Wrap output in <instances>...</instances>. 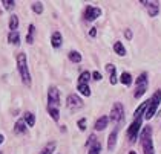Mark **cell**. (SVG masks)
Masks as SVG:
<instances>
[{"label": "cell", "instance_id": "1", "mask_svg": "<svg viewBox=\"0 0 161 154\" xmlns=\"http://www.w3.org/2000/svg\"><path fill=\"white\" fill-rule=\"evenodd\" d=\"M17 67L20 72V76H22V81L25 85H31V75L28 70V63H26V54L20 52L17 54Z\"/></svg>", "mask_w": 161, "mask_h": 154}, {"label": "cell", "instance_id": "2", "mask_svg": "<svg viewBox=\"0 0 161 154\" xmlns=\"http://www.w3.org/2000/svg\"><path fill=\"white\" fill-rule=\"evenodd\" d=\"M141 145H143V151L144 154H153V143H152V128L144 127V130L141 131Z\"/></svg>", "mask_w": 161, "mask_h": 154}, {"label": "cell", "instance_id": "3", "mask_svg": "<svg viewBox=\"0 0 161 154\" xmlns=\"http://www.w3.org/2000/svg\"><path fill=\"white\" fill-rule=\"evenodd\" d=\"M160 102H161V90H157V92L153 93V96L150 98V104H149L147 111H146V115H144V119H152L153 118V115H155L157 110H158Z\"/></svg>", "mask_w": 161, "mask_h": 154}, {"label": "cell", "instance_id": "4", "mask_svg": "<svg viewBox=\"0 0 161 154\" xmlns=\"http://www.w3.org/2000/svg\"><path fill=\"white\" fill-rule=\"evenodd\" d=\"M141 122H143V118L134 119V122L130 124V127L127 128V137H129V142L134 143L138 137V133L141 130Z\"/></svg>", "mask_w": 161, "mask_h": 154}, {"label": "cell", "instance_id": "5", "mask_svg": "<svg viewBox=\"0 0 161 154\" xmlns=\"http://www.w3.org/2000/svg\"><path fill=\"white\" fill-rule=\"evenodd\" d=\"M123 115H124L123 105H121L120 102H115L114 107H112V110H111V116H109V119H111L112 122H115V124H120V122L123 121Z\"/></svg>", "mask_w": 161, "mask_h": 154}, {"label": "cell", "instance_id": "6", "mask_svg": "<svg viewBox=\"0 0 161 154\" xmlns=\"http://www.w3.org/2000/svg\"><path fill=\"white\" fill-rule=\"evenodd\" d=\"M60 104V92L55 85H51L48 90V107H58Z\"/></svg>", "mask_w": 161, "mask_h": 154}, {"label": "cell", "instance_id": "7", "mask_svg": "<svg viewBox=\"0 0 161 154\" xmlns=\"http://www.w3.org/2000/svg\"><path fill=\"white\" fill-rule=\"evenodd\" d=\"M101 15V9L97 6H87L85 11V20L86 22H94Z\"/></svg>", "mask_w": 161, "mask_h": 154}, {"label": "cell", "instance_id": "8", "mask_svg": "<svg viewBox=\"0 0 161 154\" xmlns=\"http://www.w3.org/2000/svg\"><path fill=\"white\" fill-rule=\"evenodd\" d=\"M66 104H68V107H69V108H74V110H77V108H81V107H83V101H81V98H80L78 95L71 93V95L66 98Z\"/></svg>", "mask_w": 161, "mask_h": 154}, {"label": "cell", "instance_id": "9", "mask_svg": "<svg viewBox=\"0 0 161 154\" xmlns=\"http://www.w3.org/2000/svg\"><path fill=\"white\" fill-rule=\"evenodd\" d=\"M146 8H147V12H149V15L150 17H157L158 15V12H160V6H158V3L157 2H141Z\"/></svg>", "mask_w": 161, "mask_h": 154}, {"label": "cell", "instance_id": "10", "mask_svg": "<svg viewBox=\"0 0 161 154\" xmlns=\"http://www.w3.org/2000/svg\"><path fill=\"white\" fill-rule=\"evenodd\" d=\"M62 43H63L62 34H60L58 31H55V32L52 34V37H51V44H52V48H54V49H58L60 46H62Z\"/></svg>", "mask_w": 161, "mask_h": 154}, {"label": "cell", "instance_id": "11", "mask_svg": "<svg viewBox=\"0 0 161 154\" xmlns=\"http://www.w3.org/2000/svg\"><path fill=\"white\" fill-rule=\"evenodd\" d=\"M26 127H28V124H26L25 119H19V121L15 122L14 131H15L17 134H22V133H25V131H26Z\"/></svg>", "mask_w": 161, "mask_h": 154}, {"label": "cell", "instance_id": "12", "mask_svg": "<svg viewBox=\"0 0 161 154\" xmlns=\"http://www.w3.org/2000/svg\"><path fill=\"white\" fill-rule=\"evenodd\" d=\"M106 70L109 72V75H111V78H109L111 84L115 85L117 84V70H115V66L114 64H106Z\"/></svg>", "mask_w": 161, "mask_h": 154}, {"label": "cell", "instance_id": "13", "mask_svg": "<svg viewBox=\"0 0 161 154\" xmlns=\"http://www.w3.org/2000/svg\"><path fill=\"white\" fill-rule=\"evenodd\" d=\"M117 134H118V131L114 130L109 134V137H108V150L109 151H112L114 148H115V143H117Z\"/></svg>", "mask_w": 161, "mask_h": 154}, {"label": "cell", "instance_id": "14", "mask_svg": "<svg viewBox=\"0 0 161 154\" xmlns=\"http://www.w3.org/2000/svg\"><path fill=\"white\" fill-rule=\"evenodd\" d=\"M8 41L14 44V46H19L20 44V34L17 32V31H13V32H9V35H8Z\"/></svg>", "mask_w": 161, "mask_h": 154}, {"label": "cell", "instance_id": "15", "mask_svg": "<svg viewBox=\"0 0 161 154\" xmlns=\"http://www.w3.org/2000/svg\"><path fill=\"white\" fill-rule=\"evenodd\" d=\"M108 122H109V118L108 116H101V118L95 122V130H104L106 127H108Z\"/></svg>", "mask_w": 161, "mask_h": 154}, {"label": "cell", "instance_id": "16", "mask_svg": "<svg viewBox=\"0 0 161 154\" xmlns=\"http://www.w3.org/2000/svg\"><path fill=\"white\" fill-rule=\"evenodd\" d=\"M114 50H115V54L117 55H120V57H124L126 55V49H124L123 43L121 41H115V44H114Z\"/></svg>", "mask_w": 161, "mask_h": 154}, {"label": "cell", "instance_id": "17", "mask_svg": "<svg viewBox=\"0 0 161 154\" xmlns=\"http://www.w3.org/2000/svg\"><path fill=\"white\" fill-rule=\"evenodd\" d=\"M23 119L26 121L28 127H34V124H36V116H34V113H31V111H26L25 115H23Z\"/></svg>", "mask_w": 161, "mask_h": 154}, {"label": "cell", "instance_id": "18", "mask_svg": "<svg viewBox=\"0 0 161 154\" xmlns=\"http://www.w3.org/2000/svg\"><path fill=\"white\" fill-rule=\"evenodd\" d=\"M120 81L124 84V85H130L132 84V75L129 72H123L121 76H120Z\"/></svg>", "mask_w": 161, "mask_h": 154}, {"label": "cell", "instance_id": "19", "mask_svg": "<svg viewBox=\"0 0 161 154\" xmlns=\"http://www.w3.org/2000/svg\"><path fill=\"white\" fill-rule=\"evenodd\" d=\"M91 76H92V73L91 72H81L80 73V78H78V84H87L89 83V80H91Z\"/></svg>", "mask_w": 161, "mask_h": 154}, {"label": "cell", "instance_id": "20", "mask_svg": "<svg viewBox=\"0 0 161 154\" xmlns=\"http://www.w3.org/2000/svg\"><path fill=\"white\" fill-rule=\"evenodd\" d=\"M77 90L81 93L83 96H91V89H89V85L87 84H78V87H77Z\"/></svg>", "mask_w": 161, "mask_h": 154}, {"label": "cell", "instance_id": "21", "mask_svg": "<svg viewBox=\"0 0 161 154\" xmlns=\"http://www.w3.org/2000/svg\"><path fill=\"white\" fill-rule=\"evenodd\" d=\"M54 150H55V142H49L38 154H52L54 153Z\"/></svg>", "mask_w": 161, "mask_h": 154}, {"label": "cell", "instance_id": "22", "mask_svg": "<svg viewBox=\"0 0 161 154\" xmlns=\"http://www.w3.org/2000/svg\"><path fill=\"white\" fill-rule=\"evenodd\" d=\"M146 90H147V84L146 85H136V90H135V93H134V96L138 99V98H141V96L146 93Z\"/></svg>", "mask_w": 161, "mask_h": 154}, {"label": "cell", "instance_id": "23", "mask_svg": "<svg viewBox=\"0 0 161 154\" xmlns=\"http://www.w3.org/2000/svg\"><path fill=\"white\" fill-rule=\"evenodd\" d=\"M17 28H19V18H17V15H11V18H9V29H11V32L17 31Z\"/></svg>", "mask_w": 161, "mask_h": 154}, {"label": "cell", "instance_id": "24", "mask_svg": "<svg viewBox=\"0 0 161 154\" xmlns=\"http://www.w3.org/2000/svg\"><path fill=\"white\" fill-rule=\"evenodd\" d=\"M69 59H71L72 63H80V61H81V55H80V52H77V50L69 52Z\"/></svg>", "mask_w": 161, "mask_h": 154}, {"label": "cell", "instance_id": "25", "mask_svg": "<svg viewBox=\"0 0 161 154\" xmlns=\"http://www.w3.org/2000/svg\"><path fill=\"white\" fill-rule=\"evenodd\" d=\"M136 85H146L147 84V73H141L138 78H136Z\"/></svg>", "mask_w": 161, "mask_h": 154}, {"label": "cell", "instance_id": "26", "mask_svg": "<svg viewBox=\"0 0 161 154\" xmlns=\"http://www.w3.org/2000/svg\"><path fill=\"white\" fill-rule=\"evenodd\" d=\"M48 111H49V115H51V118L54 119V121H58V110H57V107H48Z\"/></svg>", "mask_w": 161, "mask_h": 154}, {"label": "cell", "instance_id": "27", "mask_svg": "<svg viewBox=\"0 0 161 154\" xmlns=\"http://www.w3.org/2000/svg\"><path fill=\"white\" fill-rule=\"evenodd\" d=\"M101 153V143L97 142L94 146H91L89 148V154H100Z\"/></svg>", "mask_w": 161, "mask_h": 154}, {"label": "cell", "instance_id": "28", "mask_svg": "<svg viewBox=\"0 0 161 154\" xmlns=\"http://www.w3.org/2000/svg\"><path fill=\"white\" fill-rule=\"evenodd\" d=\"M32 11L36 12V14H42L43 12V3H40V2L32 3Z\"/></svg>", "mask_w": 161, "mask_h": 154}, {"label": "cell", "instance_id": "29", "mask_svg": "<svg viewBox=\"0 0 161 154\" xmlns=\"http://www.w3.org/2000/svg\"><path fill=\"white\" fill-rule=\"evenodd\" d=\"M2 5H5V9H8V11H11L14 9V6H15V2H11V0H2Z\"/></svg>", "mask_w": 161, "mask_h": 154}, {"label": "cell", "instance_id": "30", "mask_svg": "<svg viewBox=\"0 0 161 154\" xmlns=\"http://www.w3.org/2000/svg\"><path fill=\"white\" fill-rule=\"evenodd\" d=\"M97 143V137H95V134H91L89 136V139H87V142H86V146L87 148H91V146H94Z\"/></svg>", "mask_w": 161, "mask_h": 154}, {"label": "cell", "instance_id": "31", "mask_svg": "<svg viewBox=\"0 0 161 154\" xmlns=\"http://www.w3.org/2000/svg\"><path fill=\"white\" fill-rule=\"evenodd\" d=\"M78 128H80V131L86 130V119L85 118H81L80 121H78Z\"/></svg>", "mask_w": 161, "mask_h": 154}, {"label": "cell", "instance_id": "32", "mask_svg": "<svg viewBox=\"0 0 161 154\" xmlns=\"http://www.w3.org/2000/svg\"><path fill=\"white\" fill-rule=\"evenodd\" d=\"M92 80L101 81V73H100V72H94V73H92Z\"/></svg>", "mask_w": 161, "mask_h": 154}, {"label": "cell", "instance_id": "33", "mask_svg": "<svg viewBox=\"0 0 161 154\" xmlns=\"http://www.w3.org/2000/svg\"><path fill=\"white\" fill-rule=\"evenodd\" d=\"M124 35H126V38H127V40H132V31H130V29H126Z\"/></svg>", "mask_w": 161, "mask_h": 154}, {"label": "cell", "instance_id": "34", "mask_svg": "<svg viewBox=\"0 0 161 154\" xmlns=\"http://www.w3.org/2000/svg\"><path fill=\"white\" fill-rule=\"evenodd\" d=\"M89 35H91V37H95V35H97V28H91V31H89Z\"/></svg>", "mask_w": 161, "mask_h": 154}, {"label": "cell", "instance_id": "35", "mask_svg": "<svg viewBox=\"0 0 161 154\" xmlns=\"http://www.w3.org/2000/svg\"><path fill=\"white\" fill-rule=\"evenodd\" d=\"M3 139H5V137H3V134H0V143L3 142Z\"/></svg>", "mask_w": 161, "mask_h": 154}, {"label": "cell", "instance_id": "36", "mask_svg": "<svg viewBox=\"0 0 161 154\" xmlns=\"http://www.w3.org/2000/svg\"><path fill=\"white\" fill-rule=\"evenodd\" d=\"M129 154H136V153H135V151H130V153H129Z\"/></svg>", "mask_w": 161, "mask_h": 154}, {"label": "cell", "instance_id": "37", "mask_svg": "<svg viewBox=\"0 0 161 154\" xmlns=\"http://www.w3.org/2000/svg\"><path fill=\"white\" fill-rule=\"evenodd\" d=\"M0 154H2V151H0Z\"/></svg>", "mask_w": 161, "mask_h": 154}]
</instances>
